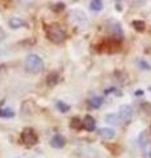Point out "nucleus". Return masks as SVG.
Masks as SVG:
<instances>
[{"label": "nucleus", "instance_id": "f257e3e1", "mask_svg": "<svg viewBox=\"0 0 151 158\" xmlns=\"http://www.w3.org/2000/svg\"><path fill=\"white\" fill-rule=\"evenodd\" d=\"M43 61L40 56L37 54H29V56L25 58V69L26 71L29 73H33V74H37V73H41L43 70Z\"/></svg>", "mask_w": 151, "mask_h": 158}, {"label": "nucleus", "instance_id": "f03ea898", "mask_svg": "<svg viewBox=\"0 0 151 158\" xmlns=\"http://www.w3.org/2000/svg\"><path fill=\"white\" fill-rule=\"evenodd\" d=\"M46 36L51 42L61 44L66 40V32L61 25L54 24V25H50L46 28Z\"/></svg>", "mask_w": 151, "mask_h": 158}, {"label": "nucleus", "instance_id": "7ed1b4c3", "mask_svg": "<svg viewBox=\"0 0 151 158\" xmlns=\"http://www.w3.org/2000/svg\"><path fill=\"white\" fill-rule=\"evenodd\" d=\"M70 21L79 28H85L88 25L87 15L83 11H80V9H72L71 13H70Z\"/></svg>", "mask_w": 151, "mask_h": 158}, {"label": "nucleus", "instance_id": "20e7f679", "mask_svg": "<svg viewBox=\"0 0 151 158\" xmlns=\"http://www.w3.org/2000/svg\"><path fill=\"white\" fill-rule=\"evenodd\" d=\"M21 141L25 146H34L38 142V136L32 128H26L21 133Z\"/></svg>", "mask_w": 151, "mask_h": 158}, {"label": "nucleus", "instance_id": "39448f33", "mask_svg": "<svg viewBox=\"0 0 151 158\" xmlns=\"http://www.w3.org/2000/svg\"><path fill=\"white\" fill-rule=\"evenodd\" d=\"M108 31H109V34L114 40L117 41H121L124 38V32H122V28L120 27V24L117 23H110L109 27H108Z\"/></svg>", "mask_w": 151, "mask_h": 158}, {"label": "nucleus", "instance_id": "423d86ee", "mask_svg": "<svg viewBox=\"0 0 151 158\" xmlns=\"http://www.w3.org/2000/svg\"><path fill=\"white\" fill-rule=\"evenodd\" d=\"M118 115L121 117V121L128 124V123L131 121V118H133V108H131L130 106H122L120 108Z\"/></svg>", "mask_w": 151, "mask_h": 158}, {"label": "nucleus", "instance_id": "0eeeda50", "mask_svg": "<svg viewBox=\"0 0 151 158\" xmlns=\"http://www.w3.org/2000/svg\"><path fill=\"white\" fill-rule=\"evenodd\" d=\"M50 145L53 148H55V149H61V148H63V146L66 145V140H65V137H63V136L55 135L50 140Z\"/></svg>", "mask_w": 151, "mask_h": 158}, {"label": "nucleus", "instance_id": "6e6552de", "mask_svg": "<svg viewBox=\"0 0 151 158\" xmlns=\"http://www.w3.org/2000/svg\"><path fill=\"white\" fill-rule=\"evenodd\" d=\"M83 128H84L85 131H88V132H92V131H95V128H96V120L92 116H85L84 117V120H83Z\"/></svg>", "mask_w": 151, "mask_h": 158}, {"label": "nucleus", "instance_id": "1a4fd4ad", "mask_svg": "<svg viewBox=\"0 0 151 158\" xmlns=\"http://www.w3.org/2000/svg\"><path fill=\"white\" fill-rule=\"evenodd\" d=\"M99 136L105 138V140H112V138L116 137V132L112 129V128H101V129H99Z\"/></svg>", "mask_w": 151, "mask_h": 158}, {"label": "nucleus", "instance_id": "9d476101", "mask_svg": "<svg viewBox=\"0 0 151 158\" xmlns=\"http://www.w3.org/2000/svg\"><path fill=\"white\" fill-rule=\"evenodd\" d=\"M105 121L110 125H120L121 123H122L118 113H108V115L105 116Z\"/></svg>", "mask_w": 151, "mask_h": 158}, {"label": "nucleus", "instance_id": "9b49d317", "mask_svg": "<svg viewBox=\"0 0 151 158\" xmlns=\"http://www.w3.org/2000/svg\"><path fill=\"white\" fill-rule=\"evenodd\" d=\"M26 23L22 19H18V17H12L9 19V27H11L12 29H18V28H22L25 27Z\"/></svg>", "mask_w": 151, "mask_h": 158}, {"label": "nucleus", "instance_id": "f8f14e48", "mask_svg": "<svg viewBox=\"0 0 151 158\" xmlns=\"http://www.w3.org/2000/svg\"><path fill=\"white\" fill-rule=\"evenodd\" d=\"M138 145L141 148V150L145 149L147 145H150V140H149V136L146 132H141V135L138 136Z\"/></svg>", "mask_w": 151, "mask_h": 158}, {"label": "nucleus", "instance_id": "ddd939ff", "mask_svg": "<svg viewBox=\"0 0 151 158\" xmlns=\"http://www.w3.org/2000/svg\"><path fill=\"white\" fill-rule=\"evenodd\" d=\"M88 104H89L92 108H100L101 104H103V98H100V96H93V98H91L89 100H88Z\"/></svg>", "mask_w": 151, "mask_h": 158}, {"label": "nucleus", "instance_id": "4468645a", "mask_svg": "<svg viewBox=\"0 0 151 158\" xmlns=\"http://www.w3.org/2000/svg\"><path fill=\"white\" fill-rule=\"evenodd\" d=\"M89 7H91L92 11L99 12V11H101V9H103L104 4H103V2H101V0H92L91 4H89Z\"/></svg>", "mask_w": 151, "mask_h": 158}, {"label": "nucleus", "instance_id": "2eb2a0df", "mask_svg": "<svg viewBox=\"0 0 151 158\" xmlns=\"http://www.w3.org/2000/svg\"><path fill=\"white\" fill-rule=\"evenodd\" d=\"M131 25H133V28L138 32H143L145 28H146V24H145V21H142V20H134V21L131 23Z\"/></svg>", "mask_w": 151, "mask_h": 158}, {"label": "nucleus", "instance_id": "dca6fc26", "mask_svg": "<svg viewBox=\"0 0 151 158\" xmlns=\"http://www.w3.org/2000/svg\"><path fill=\"white\" fill-rule=\"evenodd\" d=\"M14 112L11 110V108H2L0 110V117H13Z\"/></svg>", "mask_w": 151, "mask_h": 158}, {"label": "nucleus", "instance_id": "f3484780", "mask_svg": "<svg viewBox=\"0 0 151 158\" xmlns=\"http://www.w3.org/2000/svg\"><path fill=\"white\" fill-rule=\"evenodd\" d=\"M58 81H59V75H58V74H55V73H53V74H50V75L47 77V83H49L50 86L58 83Z\"/></svg>", "mask_w": 151, "mask_h": 158}, {"label": "nucleus", "instance_id": "a211bd4d", "mask_svg": "<svg viewBox=\"0 0 151 158\" xmlns=\"http://www.w3.org/2000/svg\"><path fill=\"white\" fill-rule=\"evenodd\" d=\"M138 66H139V69L141 70H146V71H150L151 70V65L149 62H146V61H143V59H138Z\"/></svg>", "mask_w": 151, "mask_h": 158}, {"label": "nucleus", "instance_id": "6ab92c4d", "mask_svg": "<svg viewBox=\"0 0 151 158\" xmlns=\"http://www.w3.org/2000/svg\"><path fill=\"white\" fill-rule=\"evenodd\" d=\"M71 128H74V129H80V128L83 127V121L80 120V118H77V117H74L71 120Z\"/></svg>", "mask_w": 151, "mask_h": 158}, {"label": "nucleus", "instance_id": "aec40b11", "mask_svg": "<svg viewBox=\"0 0 151 158\" xmlns=\"http://www.w3.org/2000/svg\"><path fill=\"white\" fill-rule=\"evenodd\" d=\"M57 108H58V110H59L61 112H63V113H66V112L70 111V106L66 104V103H63V102H58V103H57Z\"/></svg>", "mask_w": 151, "mask_h": 158}, {"label": "nucleus", "instance_id": "412c9836", "mask_svg": "<svg viewBox=\"0 0 151 158\" xmlns=\"http://www.w3.org/2000/svg\"><path fill=\"white\" fill-rule=\"evenodd\" d=\"M142 152H143V157L145 158H151V144L146 146L145 149H142Z\"/></svg>", "mask_w": 151, "mask_h": 158}, {"label": "nucleus", "instance_id": "4be33fe9", "mask_svg": "<svg viewBox=\"0 0 151 158\" xmlns=\"http://www.w3.org/2000/svg\"><path fill=\"white\" fill-rule=\"evenodd\" d=\"M4 37H6V32H4L3 29H2V27H0V41L4 40Z\"/></svg>", "mask_w": 151, "mask_h": 158}, {"label": "nucleus", "instance_id": "5701e85b", "mask_svg": "<svg viewBox=\"0 0 151 158\" xmlns=\"http://www.w3.org/2000/svg\"><path fill=\"white\" fill-rule=\"evenodd\" d=\"M20 2H21L22 4H30V3L34 2V0H20Z\"/></svg>", "mask_w": 151, "mask_h": 158}, {"label": "nucleus", "instance_id": "b1692460", "mask_svg": "<svg viewBox=\"0 0 151 158\" xmlns=\"http://www.w3.org/2000/svg\"><path fill=\"white\" fill-rule=\"evenodd\" d=\"M4 54H6V50H4L3 46H0V56H4Z\"/></svg>", "mask_w": 151, "mask_h": 158}, {"label": "nucleus", "instance_id": "393cba45", "mask_svg": "<svg viewBox=\"0 0 151 158\" xmlns=\"http://www.w3.org/2000/svg\"><path fill=\"white\" fill-rule=\"evenodd\" d=\"M0 67H2V65H0Z\"/></svg>", "mask_w": 151, "mask_h": 158}, {"label": "nucleus", "instance_id": "a878e982", "mask_svg": "<svg viewBox=\"0 0 151 158\" xmlns=\"http://www.w3.org/2000/svg\"><path fill=\"white\" fill-rule=\"evenodd\" d=\"M7 2H9V0H7Z\"/></svg>", "mask_w": 151, "mask_h": 158}]
</instances>
